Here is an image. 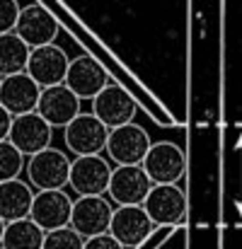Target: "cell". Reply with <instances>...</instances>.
Here are the masks:
<instances>
[{"mask_svg":"<svg viewBox=\"0 0 242 249\" xmlns=\"http://www.w3.org/2000/svg\"><path fill=\"white\" fill-rule=\"evenodd\" d=\"M0 249H2V247H0Z\"/></svg>","mask_w":242,"mask_h":249,"instance_id":"28","label":"cell"},{"mask_svg":"<svg viewBox=\"0 0 242 249\" xmlns=\"http://www.w3.org/2000/svg\"><path fill=\"white\" fill-rule=\"evenodd\" d=\"M153 223L146 215L143 206H119L112 213V223H109V235L121 245V247H138L141 242H146V237L150 235Z\"/></svg>","mask_w":242,"mask_h":249,"instance_id":"16","label":"cell"},{"mask_svg":"<svg viewBox=\"0 0 242 249\" xmlns=\"http://www.w3.org/2000/svg\"><path fill=\"white\" fill-rule=\"evenodd\" d=\"M150 145L153 143H150L148 133L141 126L126 124V126H119V128L109 131L104 150L109 153V158L116 165H141Z\"/></svg>","mask_w":242,"mask_h":249,"instance_id":"7","label":"cell"},{"mask_svg":"<svg viewBox=\"0 0 242 249\" xmlns=\"http://www.w3.org/2000/svg\"><path fill=\"white\" fill-rule=\"evenodd\" d=\"M41 242H44V230L37 223H32L29 218H22V220H15V223H5L0 247L2 249H41Z\"/></svg>","mask_w":242,"mask_h":249,"instance_id":"19","label":"cell"},{"mask_svg":"<svg viewBox=\"0 0 242 249\" xmlns=\"http://www.w3.org/2000/svg\"><path fill=\"white\" fill-rule=\"evenodd\" d=\"M82 249H124V247L109 232H104V235H97V237H87L82 242Z\"/></svg>","mask_w":242,"mask_h":249,"instance_id":"24","label":"cell"},{"mask_svg":"<svg viewBox=\"0 0 242 249\" xmlns=\"http://www.w3.org/2000/svg\"><path fill=\"white\" fill-rule=\"evenodd\" d=\"M112 213H114V208L109 206V201L104 196H78V201H73L68 225L82 240L97 237V235L109 232Z\"/></svg>","mask_w":242,"mask_h":249,"instance_id":"3","label":"cell"},{"mask_svg":"<svg viewBox=\"0 0 242 249\" xmlns=\"http://www.w3.org/2000/svg\"><path fill=\"white\" fill-rule=\"evenodd\" d=\"M141 167L153 184H177L184 174V153L174 143H155L148 148Z\"/></svg>","mask_w":242,"mask_h":249,"instance_id":"14","label":"cell"},{"mask_svg":"<svg viewBox=\"0 0 242 249\" xmlns=\"http://www.w3.org/2000/svg\"><path fill=\"white\" fill-rule=\"evenodd\" d=\"M34 194L29 186L19 179L0 181V220L2 223H15L22 218H29Z\"/></svg>","mask_w":242,"mask_h":249,"instance_id":"18","label":"cell"},{"mask_svg":"<svg viewBox=\"0 0 242 249\" xmlns=\"http://www.w3.org/2000/svg\"><path fill=\"white\" fill-rule=\"evenodd\" d=\"M10 124H12V116L0 107V141H7V133H10Z\"/></svg>","mask_w":242,"mask_h":249,"instance_id":"25","label":"cell"},{"mask_svg":"<svg viewBox=\"0 0 242 249\" xmlns=\"http://www.w3.org/2000/svg\"><path fill=\"white\" fill-rule=\"evenodd\" d=\"M0 80H2V78H0Z\"/></svg>","mask_w":242,"mask_h":249,"instance_id":"27","label":"cell"},{"mask_svg":"<svg viewBox=\"0 0 242 249\" xmlns=\"http://www.w3.org/2000/svg\"><path fill=\"white\" fill-rule=\"evenodd\" d=\"M63 131H66L63 133L66 145L71 148V153H75V158L99 155L109 136V128L94 114H78L68 126H63Z\"/></svg>","mask_w":242,"mask_h":249,"instance_id":"5","label":"cell"},{"mask_svg":"<svg viewBox=\"0 0 242 249\" xmlns=\"http://www.w3.org/2000/svg\"><path fill=\"white\" fill-rule=\"evenodd\" d=\"M71 208H73V201L68 198V194H63V189H58V191H39L32 198L29 220L37 223L44 232H51V230H58V228H68Z\"/></svg>","mask_w":242,"mask_h":249,"instance_id":"13","label":"cell"},{"mask_svg":"<svg viewBox=\"0 0 242 249\" xmlns=\"http://www.w3.org/2000/svg\"><path fill=\"white\" fill-rule=\"evenodd\" d=\"M39 94H41V87L34 83L27 73L7 75V78L0 80V107L10 116L37 111Z\"/></svg>","mask_w":242,"mask_h":249,"instance_id":"17","label":"cell"},{"mask_svg":"<svg viewBox=\"0 0 242 249\" xmlns=\"http://www.w3.org/2000/svg\"><path fill=\"white\" fill-rule=\"evenodd\" d=\"M150 186L153 181L141 165H119L116 169H112L107 191L119 206H141Z\"/></svg>","mask_w":242,"mask_h":249,"instance_id":"9","label":"cell"},{"mask_svg":"<svg viewBox=\"0 0 242 249\" xmlns=\"http://www.w3.org/2000/svg\"><path fill=\"white\" fill-rule=\"evenodd\" d=\"M107 83H109L107 71L92 56H78V58H73L68 63V71H66V78H63V85L78 99H94L99 94V89Z\"/></svg>","mask_w":242,"mask_h":249,"instance_id":"15","label":"cell"},{"mask_svg":"<svg viewBox=\"0 0 242 249\" xmlns=\"http://www.w3.org/2000/svg\"><path fill=\"white\" fill-rule=\"evenodd\" d=\"M51 136H54V128L37 111H32V114L12 116L7 141L24 158H32V155H37V153H41V150H46L51 145Z\"/></svg>","mask_w":242,"mask_h":249,"instance_id":"4","label":"cell"},{"mask_svg":"<svg viewBox=\"0 0 242 249\" xmlns=\"http://www.w3.org/2000/svg\"><path fill=\"white\" fill-rule=\"evenodd\" d=\"M82 242L85 240L68 225V228H58V230L44 232L41 249H82Z\"/></svg>","mask_w":242,"mask_h":249,"instance_id":"22","label":"cell"},{"mask_svg":"<svg viewBox=\"0 0 242 249\" xmlns=\"http://www.w3.org/2000/svg\"><path fill=\"white\" fill-rule=\"evenodd\" d=\"M2 230H5V223L0 220V240H2Z\"/></svg>","mask_w":242,"mask_h":249,"instance_id":"26","label":"cell"},{"mask_svg":"<svg viewBox=\"0 0 242 249\" xmlns=\"http://www.w3.org/2000/svg\"><path fill=\"white\" fill-rule=\"evenodd\" d=\"M15 34L29 49L49 46L58 36V22H56V17L46 7H41V5H27V7H19Z\"/></svg>","mask_w":242,"mask_h":249,"instance_id":"6","label":"cell"},{"mask_svg":"<svg viewBox=\"0 0 242 249\" xmlns=\"http://www.w3.org/2000/svg\"><path fill=\"white\" fill-rule=\"evenodd\" d=\"M37 114L51 128H63L80 114V99L66 85L44 87L37 102Z\"/></svg>","mask_w":242,"mask_h":249,"instance_id":"12","label":"cell"},{"mask_svg":"<svg viewBox=\"0 0 242 249\" xmlns=\"http://www.w3.org/2000/svg\"><path fill=\"white\" fill-rule=\"evenodd\" d=\"M109 177L112 167L104 158L82 155L71 162L68 184L73 186V191H78V196H102L109 186Z\"/></svg>","mask_w":242,"mask_h":249,"instance_id":"11","label":"cell"},{"mask_svg":"<svg viewBox=\"0 0 242 249\" xmlns=\"http://www.w3.org/2000/svg\"><path fill=\"white\" fill-rule=\"evenodd\" d=\"M17 15H19V5H17V0H0V34H10V32H15Z\"/></svg>","mask_w":242,"mask_h":249,"instance_id":"23","label":"cell"},{"mask_svg":"<svg viewBox=\"0 0 242 249\" xmlns=\"http://www.w3.org/2000/svg\"><path fill=\"white\" fill-rule=\"evenodd\" d=\"M27 172H29L32 186H37L39 191H58L68 184L71 160H68L66 153L46 148V150L29 158Z\"/></svg>","mask_w":242,"mask_h":249,"instance_id":"2","label":"cell"},{"mask_svg":"<svg viewBox=\"0 0 242 249\" xmlns=\"http://www.w3.org/2000/svg\"><path fill=\"white\" fill-rule=\"evenodd\" d=\"M22 167H24V155L10 141H0V181L17 179Z\"/></svg>","mask_w":242,"mask_h":249,"instance_id":"21","label":"cell"},{"mask_svg":"<svg viewBox=\"0 0 242 249\" xmlns=\"http://www.w3.org/2000/svg\"><path fill=\"white\" fill-rule=\"evenodd\" d=\"M138 111L136 99L116 83H107L99 94L92 99V114L112 131L126 124H133V116Z\"/></svg>","mask_w":242,"mask_h":249,"instance_id":"1","label":"cell"},{"mask_svg":"<svg viewBox=\"0 0 242 249\" xmlns=\"http://www.w3.org/2000/svg\"><path fill=\"white\" fill-rule=\"evenodd\" d=\"M153 225H174L184 218V191L177 184H153L141 203Z\"/></svg>","mask_w":242,"mask_h":249,"instance_id":"8","label":"cell"},{"mask_svg":"<svg viewBox=\"0 0 242 249\" xmlns=\"http://www.w3.org/2000/svg\"><path fill=\"white\" fill-rule=\"evenodd\" d=\"M29 46L15 34H0V78L24 73L29 61Z\"/></svg>","mask_w":242,"mask_h":249,"instance_id":"20","label":"cell"},{"mask_svg":"<svg viewBox=\"0 0 242 249\" xmlns=\"http://www.w3.org/2000/svg\"><path fill=\"white\" fill-rule=\"evenodd\" d=\"M68 63L71 61H68L66 51L54 46V44H49V46H39V49L29 51V61H27L24 73L44 89V87L63 85Z\"/></svg>","mask_w":242,"mask_h":249,"instance_id":"10","label":"cell"}]
</instances>
